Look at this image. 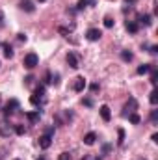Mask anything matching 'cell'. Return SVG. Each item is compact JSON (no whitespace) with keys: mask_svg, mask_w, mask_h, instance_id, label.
Wrapping results in <instances>:
<instances>
[{"mask_svg":"<svg viewBox=\"0 0 158 160\" xmlns=\"http://www.w3.org/2000/svg\"><path fill=\"white\" fill-rule=\"evenodd\" d=\"M2 50H4V56L6 58H13V48L9 43H2Z\"/></svg>","mask_w":158,"mask_h":160,"instance_id":"16","label":"cell"},{"mask_svg":"<svg viewBox=\"0 0 158 160\" xmlns=\"http://www.w3.org/2000/svg\"><path fill=\"white\" fill-rule=\"evenodd\" d=\"M125 26H126V30H128L130 34H136V32L140 30V24H138L136 21H126V24H125Z\"/></svg>","mask_w":158,"mask_h":160,"instance_id":"13","label":"cell"},{"mask_svg":"<svg viewBox=\"0 0 158 160\" xmlns=\"http://www.w3.org/2000/svg\"><path fill=\"white\" fill-rule=\"evenodd\" d=\"M149 102H151L153 106L158 102V89H153V91H151V95H149Z\"/></svg>","mask_w":158,"mask_h":160,"instance_id":"22","label":"cell"},{"mask_svg":"<svg viewBox=\"0 0 158 160\" xmlns=\"http://www.w3.org/2000/svg\"><path fill=\"white\" fill-rule=\"evenodd\" d=\"M65 116H67V118H69V119H71V118H73V114H71V112H69V110H67V112H65ZM54 121H56V123H58V125H65V121H63V116H62V114H56V116H54Z\"/></svg>","mask_w":158,"mask_h":160,"instance_id":"18","label":"cell"},{"mask_svg":"<svg viewBox=\"0 0 158 160\" xmlns=\"http://www.w3.org/2000/svg\"><path fill=\"white\" fill-rule=\"evenodd\" d=\"M95 140H97V134H95V132H87V134L84 136V143H86V145H93Z\"/></svg>","mask_w":158,"mask_h":160,"instance_id":"15","label":"cell"},{"mask_svg":"<svg viewBox=\"0 0 158 160\" xmlns=\"http://www.w3.org/2000/svg\"><path fill=\"white\" fill-rule=\"evenodd\" d=\"M84 88H86V78L84 77H77L75 82H73V89L77 93H80V91H84Z\"/></svg>","mask_w":158,"mask_h":160,"instance_id":"6","label":"cell"},{"mask_svg":"<svg viewBox=\"0 0 158 160\" xmlns=\"http://www.w3.org/2000/svg\"><path fill=\"white\" fill-rule=\"evenodd\" d=\"M110 149H112V145H110V143L102 145V153H104V155H108V153H110Z\"/></svg>","mask_w":158,"mask_h":160,"instance_id":"31","label":"cell"},{"mask_svg":"<svg viewBox=\"0 0 158 160\" xmlns=\"http://www.w3.org/2000/svg\"><path fill=\"white\" fill-rule=\"evenodd\" d=\"M156 82H158V73H156V69L153 67V69H151V84L156 86Z\"/></svg>","mask_w":158,"mask_h":160,"instance_id":"25","label":"cell"},{"mask_svg":"<svg viewBox=\"0 0 158 160\" xmlns=\"http://www.w3.org/2000/svg\"><path fill=\"white\" fill-rule=\"evenodd\" d=\"M140 160H147V158H140Z\"/></svg>","mask_w":158,"mask_h":160,"instance_id":"45","label":"cell"},{"mask_svg":"<svg viewBox=\"0 0 158 160\" xmlns=\"http://www.w3.org/2000/svg\"><path fill=\"white\" fill-rule=\"evenodd\" d=\"M15 160H19V158H15Z\"/></svg>","mask_w":158,"mask_h":160,"instance_id":"46","label":"cell"},{"mask_svg":"<svg viewBox=\"0 0 158 160\" xmlns=\"http://www.w3.org/2000/svg\"><path fill=\"white\" fill-rule=\"evenodd\" d=\"M17 39L19 41H26V34H17Z\"/></svg>","mask_w":158,"mask_h":160,"instance_id":"35","label":"cell"},{"mask_svg":"<svg viewBox=\"0 0 158 160\" xmlns=\"http://www.w3.org/2000/svg\"><path fill=\"white\" fill-rule=\"evenodd\" d=\"M67 63H69V67L71 69H78L80 65H78V58H77V54L75 52H69L67 54Z\"/></svg>","mask_w":158,"mask_h":160,"instance_id":"9","label":"cell"},{"mask_svg":"<svg viewBox=\"0 0 158 160\" xmlns=\"http://www.w3.org/2000/svg\"><path fill=\"white\" fill-rule=\"evenodd\" d=\"M99 112H101V118L104 121H110L112 119V112H110V108L106 106V104H102L101 108H99Z\"/></svg>","mask_w":158,"mask_h":160,"instance_id":"10","label":"cell"},{"mask_svg":"<svg viewBox=\"0 0 158 160\" xmlns=\"http://www.w3.org/2000/svg\"><path fill=\"white\" fill-rule=\"evenodd\" d=\"M119 140H117V145H123V142H125V130L123 128H119Z\"/></svg>","mask_w":158,"mask_h":160,"instance_id":"26","label":"cell"},{"mask_svg":"<svg viewBox=\"0 0 158 160\" xmlns=\"http://www.w3.org/2000/svg\"><path fill=\"white\" fill-rule=\"evenodd\" d=\"M104 26H106V28H112V26H114V19L106 17V19H104Z\"/></svg>","mask_w":158,"mask_h":160,"instance_id":"28","label":"cell"},{"mask_svg":"<svg viewBox=\"0 0 158 160\" xmlns=\"http://www.w3.org/2000/svg\"><path fill=\"white\" fill-rule=\"evenodd\" d=\"M19 8H21L22 11H28V13L36 11V6H34V2H30V0H21V2H19Z\"/></svg>","mask_w":158,"mask_h":160,"instance_id":"8","label":"cell"},{"mask_svg":"<svg viewBox=\"0 0 158 160\" xmlns=\"http://www.w3.org/2000/svg\"><path fill=\"white\" fill-rule=\"evenodd\" d=\"M101 36H102V32H101L99 28H89V30L86 32V38H87L89 41H99Z\"/></svg>","mask_w":158,"mask_h":160,"instance_id":"5","label":"cell"},{"mask_svg":"<svg viewBox=\"0 0 158 160\" xmlns=\"http://www.w3.org/2000/svg\"><path fill=\"white\" fill-rule=\"evenodd\" d=\"M39 2H47V0H39Z\"/></svg>","mask_w":158,"mask_h":160,"instance_id":"44","label":"cell"},{"mask_svg":"<svg viewBox=\"0 0 158 160\" xmlns=\"http://www.w3.org/2000/svg\"><path fill=\"white\" fill-rule=\"evenodd\" d=\"M32 80H34V77H32V75H28V77L24 78V84H32Z\"/></svg>","mask_w":158,"mask_h":160,"instance_id":"36","label":"cell"},{"mask_svg":"<svg viewBox=\"0 0 158 160\" xmlns=\"http://www.w3.org/2000/svg\"><path fill=\"white\" fill-rule=\"evenodd\" d=\"M58 32H60L62 36H65V38L69 36V30H67V28H63V26H58Z\"/></svg>","mask_w":158,"mask_h":160,"instance_id":"29","label":"cell"},{"mask_svg":"<svg viewBox=\"0 0 158 160\" xmlns=\"http://www.w3.org/2000/svg\"><path fill=\"white\" fill-rule=\"evenodd\" d=\"M80 160H89V157H84V158H80Z\"/></svg>","mask_w":158,"mask_h":160,"instance_id":"41","label":"cell"},{"mask_svg":"<svg viewBox=\"0 0 158 160\" xmlns=\"http://www.w3.org/2000/svg\"><path fill=\"white\" fill-rule=\"evenodd\" d=\"M4 28V13H2V9H0V30Z\"/></svg>","mask_w":158,"mask_h":160,"instance_id":"34","label":"cell"},{"mask_svg":"<svg viewBox=\"0 0 158 160\" xmlns=\"http://www.w3.org/2000/svg\"><path fill=\"white\" fill-rule=\"evenodd\" d=\"M45 93H47V89H45V86H37V89L34 91V95L37 97V99H45ZM47 101V99H45Z\"/></svg>","mask_w":158,"mask_h":160,"instance_id":"19","label":"cell"},{"mask_svg":"<svg viewBox=\"0 0 158 160\" xmlns=\"http://www.w3.org/2000/svg\"><path fill=\"white\" fill-rule=\"evenodd\" d=\"M58 160H71V155H69V153H62Z\"/></svg>","mask_w":158,"mask_h":160,"instance_id":"32","label":"cell"},{"mask_svg":"<svg viewBox=\"0 0 158 160\" xmlns=\"http://www.w3.org/2000/svg\"><path fill=\"white\" fill-rule=\"evenodd\" d=\"M50 145H52V136H48V134L39 136V147L41 149H48Z\"/></svg>","mask_w":158,"mask_h":160,"instance_id":"7","label":"cell"},{"mask_svg":"<svg viewBox=\"0 0 158 160\" xmlns=\"http://www.w3.org/2000/svg\"><path fill=\"white\" fill-rule=\"evenodd\" d=\"M0 104H2V95H0Z\"/></svg>","mask_w":158,"mask_h":160,"instance_id":"43","label":"cell"},{"mask_svg":"<svg viewBox=\"0 0 158 160\" xmlns=\"http://www.w3.org/2000/svg\"><path fill=\"white\" fill-rule=\"evenodd\" d=\"M26 118H28V121H30V123H37V121H39V118H41V110L28 112V114H26Z\"/></svg>","mask_w":158,"mask_h":160,"instance_id":"14","label":"cell"},{"mask_svg":"<svg viewBox=\"0 0 158 160\" xmlns=\"http://www.w3.org/2000/svg\"><path fill=\"white\" fill-rule=\"evenodd\" d=\"M138 110V101L134 99V97H130L128 99V102L125 104V108H123V118H128L130 114H134Z\"/></svg>","mask_w":158,"mask_h":160,"instance_id":"3","label":"cell"},{"mask_svg":"<svg viewBox=\"0 0 158 160\" xmlns=\"http://www.w3.org/2000/svg\"><path fill=\"white\" fill-rule=\"evenodd\" d=\"M140 24H143V26H151V24H153V17H151L149 13L140 15Z\"/></svg>","mask_w":158,"mask_h":160,"instance_id":"12","label":"cell"},{"mask_svg":"<svg viewBox=\"0 0 158 160\" xmlns=\"http://www.w3.org/2000/svg\"><path fill=\"white\" fill-rule=\"evenodd\" d=\"M151 140H153V142H158V134H156V132H155V134L151 136Z\"/></svg>","mask_w":158,"mask_h":160,"instance_id":"39","label":"cell"},{"mask_svg":"<svg viewBox=\"0 0 158 160\" xmlns=\"http://www.w3.org/2000/svg\"><path fill=\"white\" fill-rule=\"evenodd\" d=\"M37 160H47V158H45V157H39V158H37Z\"/></svg>","mask_w":158,"mask_h":160,"instance_id":"42","label":"cell"},{"mask_svg":"<svg viewBox=\"0 0 158 160\" xmlns=\"http://www.w3.org/2000/svg\"><path fill=\"white\" fill-rule=\"evenodd\" d=\"M22 65H24L26 69H34L36 65H39V56H37L36 52L26 54V56H24V60H22Z\"/></svg>","mask_w":158,"mask_h":160,"instance_id":"1","label":"cell"},{"mask_svg":"<svg viewBox=\"0 0 158 160\" xmlns=\"http://www.w3.org/2000/svg\"><path fill=\"white\" fill-rule=\"evenodd\" d=\"M15 110H19V101H17V99H9V101L6 102V106H4V116L9 118V116L15 114Z\"/></svg>","mask_w":158,"mask_h":160,"instance_id":"2","label":"cell"},{"mask_svg":"<svg viewBox=\"0 0 158 160\" xmlns=\"http://www.w3.org/2000/svg\"><path fill=\"white\" fill-rule=\"evenodd\" d=\"M128 121H130L132 125H140V121H141V118H140V116H138V114L134 112V114H130V116H128Z\"/></svg>","mask_w":158,"mask_h":160,"instance_id":"23","label":"cell"},{"mask_svg":"<svg viewBox=\"0 0 158 160\" xmlns=\"http://www.w3.org/2000/svg\"><path fill=\"white\" fill-rule=\"evenodd\" d=\"M151 123H153V125H156V123H158V112H156V110H153V112H151Z\"/></svg>","mask_w":158,"mask_h":160,"instance_id":"27","label":"cell"},{"mask_svg":"<svg viewBox=\"0 0 158 160\" xmlns=\"http://www.w3.org/2000/svg\"><path fill=\"white\" fill-rule=\"evenodd\" d=\"M45 134H48V136H52V134H54V127H48V128H47V132H45Z\"/></svg>","mask_w":158,"mask_h":160,"instance_id":"37","label":"cell"},{"mask_svg":"<svg viewBox=\"0 0 158 160\" xmlns=\"http://www.w3.org/2000/svg\"><path fill=\"white\" fill-rule=\"evenodd\" d=\"M158 52V47L156 45H153V47H151V54H156Z\"/></svg>","mask_w":158,"mask_h":160,"instance_id":"38","label":"cell"},{"mask_svg":"<svg viewBox=\"0 0 158 160\" xmlns=\"http://www.w3.org/2000/svg\"><path fill=\"white\" fill-rule=\"evenodd\" d=\"M30 102H32L34 106H37V108H39V106H43V104H45L47 101H45V99H37L36 95H32V97H30Z\"/></svg>","mask_w":158,"mask_h":160,"instance_id":"20","label":"cell"},{"mask_svg":"<svg viewBox=\"0 0 158 160\" xmlns=\"http://www.w3.org/2000/svg\"><path fill=\"white\" fill-rule=\"evenodd\" d=\"M13 130H15V134L22 136V134L26 132V127H24V125H15V127H13Z\"/></svg>","mask_w":158,"mask_h":160,"instance_id":"24","label":"cell"},{"mask_svg":"<svg viewBox=\"0 0 158 160\" xmlns=\"http://www.w3.org/2000/svg\"><path fill=\"white\" fill-rule=\"evenodd\" d=\"M153 67H155V65H151V63H143V65L138 67V75H147V73H151Z\"/></svg>","mask_w":158,"mask_h":160,"instance_id":"17","label":"cell"},{"mask_svg":"<svg viewBox=\"0 0 158 160\" xmlns=\"http://www.w3.org/2000/svg\"><path fill=\"white\" fill-rule=\"evenodd\" d=\"M89 89H91L93 93H97V91L101 89V86H99V84H91V86H89Z\"/></svg>","mask_w":158,"mask_h":160,"instance_id":"30","label":"cell"},{"mask_svg":"<svg viewBox=\"0 0 158 160\" xmlns=\"http://www.w3.org/2000/svg\"><path fill=\"white\" fill-rule=\"evenodd\" d=\"M97 0H78L77 2V9H84V8H89V6H95Z\"/></svg>","mask_w":158,"mask_h":160,"instance_id":"11","label":"cell"},{"mask_svg":"<svg viewBox=\"0 0 158 160\" xmlns=\"http://www.w3.org/2000/svg\"><path fill=\"white\" fill-rule=\"evenodd\" d=\"M82 102H84V104H86V106H93V101H91V99H84V101H82Z\"/></svg>","mask_w":158,"mask_h":160,"instance_id":"33","label":"cell"},{"mask_svg":"<svg viewBox=\"0 0 158 160\" xmlns=\"http://www.w3.org/2000/svg\"><path fill=\"white\" fill-rule=\"evenodd\" d=\"M11 132H13V127L7 123V121H0V136H4V138H7V136H11Z\"/></svg>","mask_w":158,"mask_h":160,"instance_id":"4","label":"cell"},{"mask_svg":"<svg viewBox=\"0 0 158 160\" xmlns=\"http://www.w3.org/2000/svg\"><path fill=\"white\" fill-rule=\"evenodd\" d=\"M132 58H134V56H132L130 50H121V60H123V62H132Z\"/></svg>","mask_w":158,"mask_h":160,"instance_id":"21","label":"cell"},{"mask_svg":"<svg viewBox=\"0 0 158 160\" xmlns=\"http://www.w3.org/2000/svg\"><path fill=\"white\" fill-rule=\"evenodd\" d=\"M125 2H128V4H134V2H136V0H125Z\"/></svg>","mask_w":158,"mask_h":160,"instance_id":"40","label":"cell"}]
</instances>
